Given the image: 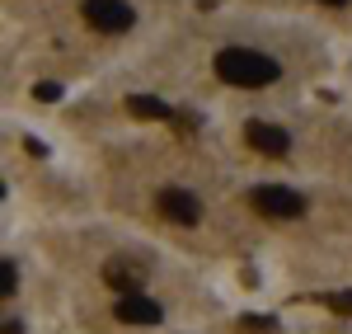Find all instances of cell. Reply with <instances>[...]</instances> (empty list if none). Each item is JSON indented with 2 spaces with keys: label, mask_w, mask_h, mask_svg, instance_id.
<instances>
[{
  "label": "cell",
  "mask_w": 352,
  "mask_h": 334,
  "mask_svg": "<svg viewBox=\"0 0 352 334\" xmlns=\"http://www.w3.org/2000/svg\"><path fill=\"white\" fill-rule=\"evenodd\" d=\"M160 212L169 217V222H179V226H197L202 222V202H197V194H188V189H164L160 194Z\"/></svg>",
  "instance_id": "277c9868"
},
{
  "label": "cell",
  "mask_w": 352,
  "mask_h": 334,
  "mask_svg": "<svg viewBox=\"0 0 352 334\" xmlns=\"http://www.w3.org/2000/svg\"><path fill=\"white\" fill-rule=\"evenodd\" d=\"M14 287H19V269H14V259H0V292L14 297Z\"/></svg>",
  "instance_id": "9c48e42d"
},
{
  "label": "cell",
  "mask_w": 352,
  "mask_h": 334,
  "mask_svg": "<svg viewBox=\"0 0 352 334\" xmlns=\"http://www.w3.org/2000/svg\"><path fill=\"white\" fill-rule=\"evenodd\" d=\"M33 94H38V99H43V104H52V99H61V85L43 81V85H38V90H33Z\"/></svg>",
  "instance_id": "30bf717a"
},
{
  "label": "cell",
  "mask_w": 352,
  "mask_h": 334,
  "mask_svg": "<svg viewBox=\"0 0 352 334\" xmlns=\"http://www.w3.org/2000/svg\"><path fill=\"white\" fill-rule=\"evenodd\" d=\"M113 311H118L122 325H160V315H164L160 302H151V297H141V292H127Z\"/></svg>",
  "instance_id": "8992f818"
},
{
  "label": "cell",
  "mask_w": 352,
  "mask_h": 334,
  "mask_svg": "<svg viewBox=\"0 0 352 334\" xmlns=\"http://www.w3.org/2000/svg\"><path fill=\"white\" fill-rule=\"evenodd\" d=\"M104 278H109V287H118V292L127 297V292H136V287H141V269H136L132 259H109Z\"/></svg>",
  "instance_id": "52a82bcc"
},
{
  "label": "cell",
  "mask_w": 352,
  "mask_h": 334,
  "mask_svg": "<svg viewBox=\"0 0 352 334\" xmlns=\"http://www.w3.org/2000/svg\"><path fill=\"white\" fill-rule=\"evenodd\" d=\"M329 306H333V311H352V292H338V297H329Z\"/></svg>",
  "instance_id": "8fae6325"
},
{
  "label": "cell",
  "mask_w": 352,
  "mask_h": 334,
  "mask_svg": "<svg viewBox=\"0 0 352 334\" xmlns=\"http://www.w3.org/2000/svg\"><path fill=\"white\" fill-rule=\"evenodd\" d=\"M127 113H136V118H169V109H164L160 99H151V94H127Z\"/></svg>",
  "instance_id": "ba28073f"
},
{
  "label": "cell",
  "mask_w": 352,
  "mask_h": 334,
  "mask_svg": "<svg viewBox=\"0 0 352 334\" xmlns=\"http://www.w3.org/2000/svg\"><path fill=\"white\" fill-rule=\"evenodd\" d=\"M249 202L258 217H272V222H287V217H300L305 212V198L296 189H282V184H258L249 189Z\"/></svg>",
  "instance_id": "7a4b0ae2"
},
{
  "label": "cell",
  "mask_w": 352,
  "mask_h": 334,
  "mask_svg": "<svg viewBox=\"0 0 352 334\" xmlns=\"http://www.w3.org/2000/svg\"><path fill=\"white\" fill-rule=\"evenodd\" d=\"M85 24H94L99 33H127L132 28V5L127 0H85Z\"/></svg>",
  "instance_id": "3957f363"
},
{
  "label": "cell",
  "mask_w": 352,
  "mask_h": 334,
  "mask_svg": "<svg viewBox=\"0 0 352 334\" xmlns=\"http://www.w3.org/2000/svg\"><path fill=\"white\" fill-rule=\"evenodd\" d=\"M217 76L226 85H240V90H263L282 76V66L263 52H249V48H221L217 52Z\"/></svg>",
  "instance_id": "6da1fadb"
},
{
  "label": "cell",
  "mask_w": 352,
  "mask_h": 334,
  "mask_svg": "<svg viewBox=\"0 0 352 334\" xmlns=\"http://www.w3.org/2000/svg\"><path fill=\"white\" fill-rule=\"evenodd\" d=\"M244 137H249V146H254L258 156H272V160L292 151V137H287L282 127H272V123H249V127H244Z\"/></svg>",
  "instance_id": "5b68a950"
},
{
  "label": "cell",
  "mask_w": 352,
  "mask_h": 334,
  "mask_svg": "<svg viewBox=\"0 0 352 334\" xmlns=\"http://www.w3.org/2000/svg\"><path fill=\"white\" fill-rule=\"evenodd\" d=\"M320 5H348V0H320Z\"/></svg>",
  "instance_id": "7c38bea8"
}]
</instances>
